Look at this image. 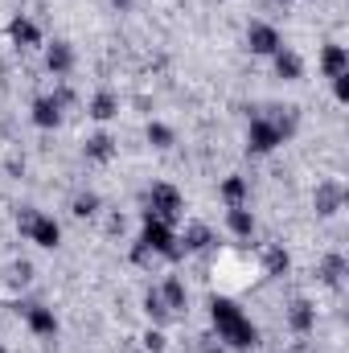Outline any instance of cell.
<instances>
[{
  "instance_id": "obj_1",
  "label": "cell",
  "mask_w": 349,
  "mask_h": 353,
  "mask_svg": "<svg viewBox=\"0 0 349 353\" xmlns=\"http://www.w3.org/2000/svg\"><path fill=\"white\" fill-rule=\"evenodd\" d=\"M210 321H214L218 341H226L230 350H255V345H259V329L251 325V316H247L235 300L214 296V300H210Z\"/></svg>"
},
{
  "instance_id": "obj_2",
  "label": "cell",
  "mask_w": 349,
  "mask_h": 353,
  "mask_svg": "<svg viewBox=\"0 0 349 353\" xmlns=\"http://www.w3.org/2000/svg\"><path fill=\"white\" fill-rule=\"evenodd\" d=\"M17 226H21V234H25L29 243H37V247H46V251H54V247L62 243V226H58V218L37 214L33 205H25V210L17 214Z\"/></svg>"
},
{
  "instance_id": "obj_3",
  "label": "cell",
  "mask_w": 349,
  "mask_h": 353,
  "mask_svg": "<svg viewBox=\"0 0 349 353\" xmlns=\"http://www.w3.org/2000/svg\"><path fill=\"white\" fill-rule=\"evenodd\" d=\"M136 247H144L148 255H165V259H181V247H177L173 239V226H165L161 218H152L148 210H144V234H140V243Z\"/></svg>"
},
{
  "instance_id": "obj_4",
  "label": "cell",
  "mask_w": 349,
  "mask_h": 353,
  "mask_svg": "<svg viewBox=\"0 0 349 353\" xmlns=\"http://www.w3.org/2000/svg\"><path fill=\"white\" fill-rule=\"evenodd\" d=\"M181 210H185V197L177 193L169 181H157V185L148 189V214L161 218L165 226H173L177 218H181Z\"/></svg>"
},
{
  "instance_id": "obj_5",
  "label": "cell",
  "mask_w": 349,
  "mask_h": 353,
  "mask_svg": "<svg viewBox=\"0 0 349 353\" xmlns=\"http://www.w3.org/2000/svg\"><path fill=\"white\" fill-rule=\"evenodd\" d=\"M279 144H283V136L275 132V123H271L267 115H255L251 128H247V148H251L255 157H267V152H275Z\"/></svg>"
},
{
  "instance_id": "obj_6",
  "label": "cell",
  "mask_w": 349,
  "mask_h": 353,
  "mask_svg": "<svg viewBox=\"0 0 349 353\" xmlns=\"http://www.w3.org/2000/svg\"><path fill=\"white\" fill-rule=\"evenodd\" d=\"M247 50H251V54H259V58H271L275 50H283V37H279V29H275V25L255 21V25L247 29Z\"/></svg>"
},
{
  "instance_id": "obj_7",
  "label": "cell",
  "mask_w": 349,
  "mask_h": 353,
  "mask_svg": "<svg viewBox=\"0 0 349 353\" xmlns=\"http://www.w3.org/2000/svg\"><path fill=\"white\" fill-rule=\"evenodd\" d=\"M312 201H317V214H321V218H333V214L346 205V185H341V181H321L317 193H312Z\"/></svg>"
},
{
  "instance_id": "obj_8",
  "label": "cell",
  "mask_w": 349,
  "mask_h": 353,
  "mask_svg": "<svg viewBox=\"0 0 349 353\" xmlns=\"http://www.w3.org/2000/svg\"><path fill=\"white\" fill-rule=\"evenodd\" d=\"M8 37H12V46H21V50H33V46H41V29H37V21H29L25 12L8 21Z\"/></svg>"
},
{
  "instance_id": "obj_9",
  "label": "cell",
  "mask_w": 349,
  "mask_h": 353,
  "mask_svg": "<svg viewBox=\"0 0 349 353\" xmlns=\"http://www.w3.org/2000/svg\"><path fill=\"white\" fill-rule=\"evenodd\" d=\"M46 70L58 74V79H66V74L74 70V50H70V41H54V46H46Z\"/></svg>"
},
{
  "instance_id": "obj_10",
  "label": "cell",
  "mask_w": 349,
  "mask_h": 353,
  "mask_svg": "<svg viewBox=\"0 0 349 353\" xmlns=\"http://www.w3.org/2000/svg\"><path fill=\"white\" fill-rule=\"evenodd\" d=\"M33 123L46 128V132L58 128V123H62V103H58L54 94H37V99H33Z\"/></svg>"
},
{
  "instance_id": "obj_11",
  "label": "cell",
  "mask_w": 349,
  "mask_h": 353,
  "mask_svg": "<svg viewBox=\"0 0 349 353\" xmlns=\"http://www.w3.org/2000/svg\"><path fill=\"white\" fill-rule=\"evenodd\" d=\"M271 62H275V74L283 79V83H296V79H304V62H300V54L296 50H275L271 54Z\"/></svg>"
},
{
  "instance_id": "obj_12",
  "label": "cell",
  "mask_w": 349,
  "mask_h": 353,
  "mask_svg": "<svg viewBox=\"0 0 349 353\" xmlns=\"http://www.w3.org/2000/svg\"><path fill=\"white\" fill-rule=\"evenodd\" d=\"M288 325H292V333H312L317 329V308L308 304V300H296L292 308H288Z\"/></svg>"
},
{
  "instance_id": "obj_13",
  "label": "cell",
  "mask_w": 349,
  "mask_h": 353,
  "mask_svg": "<svg viewBox=\"0 0 349 353\" xmlns=\"http://www.w3.org/2000/svg\"><path fill=\"white\" fill-rule=\"evenodd\" d=\"M83 157H87V161H94V165H107V161L115 157V140H111L107 132H94L87 144H83Z\"/></svg>"
},
{
  "instance_id": "obj_14",
  "label": "cell",
  "mask_w": 349,
  "mask_h": 353,
  "mask_svg": "<svg viewBox=\"0 0 349 353\" xmlns=\"http://www.w3.org/2000/svg\"><path fill=\"white\" fill-rule=\"evenodd\" d=\"M25 321H29V329H33L37 337H54V333H58V316H54V308L33 304V308L25 312Z\"/></svg>"
},
{
  "instance_id": "obj_15",
  "label": "cell",
  "mask_w": 349,
  "mask_h": 353,
  "mask_svg": "<svg viewBox=\"0 0 349 353\" xmlns=\"http://www.w3.org/2000/svg\"><path fill=\"white\" fill-rule=\"evenodd\" d=\"M346 70H349L346 46H325V54H321V74H325V79H337V74H346Z\"/></svg>"
},
{
  "instance_id": "obj_16",
  "label": "cell",
  "mask_w": 349,
  "mask_h": 353,
  "mask_svg": "<svg viewBox=\"0 0 349 353\" xmlns=\"http://www.w3.org/2000/svg\"><path fill=\"white\" fill-rule=\"evenodd\" d=\"M115 115H119V94H115V90H99V94L90 99V119L107 123V119H115Z\"/></svg>"
},
{
  "instance_id": "obj_17",
  "label": "cell",
  "mask_w": 349,
  "mask_h": 353,
  "mask_svg": "<svg viewBox=\"0 0 349 353\" xmlns=\"http://www.w3.org/2000/svg\"><path fill=\"white\" fill-rule=\"evenodd\" d=\"M226 226H230L239 239H251V234H255V214H251L247 205H230V210H226Z\"/></svg>"
},
{
  "instance_id": "obj_18",
  "label": "cell",
  "mask_w": 349,
  "mask_h": 353,
  "mask_svg": "<svg viewBox=\"0 0 349 353\" xmlns=\"http://www.w3.org/2000/svg\"><path fill=\"white\" fill-rule=\"evenodd\" d=\"M218 193H222V201H226V205H247V197H251V185H247L243 176H226V181L218 185Z\"/></svg>"
},
{
  "instance_id": "obj_19",
  "label": "cell",
  "mask_w": 349,
  "mask_h": 353,
  "mask_svg": "<svg viewBox=\"0 0 349 353\" xmlns=\"http://www.w3.org/2000/svg\"><path fill=\"white\" fill-rule=\"evenodd\" d=\"M161 300L169 304V312H181V308L189 304V292H185V283H181L177 275H169V279L161 283Z\"/></svg>"
},
{
  "instance_id": "obj_20",
  "label": "cell",
  "mask_w": 349,
  "mask_h": 353,
  "mask_svg": "<svg viewBox=\"0 0 349 353\" xmlns=\"http://www.w3.org/2000/svg\"><path fill=\"white\" fill-rule=\"evenodd\" d=\"M181 243H185V251H206V247L214 243V234H210V226H206V222H189Z\"/></svg>"
},
{
  "instance_id": "obj_21",
  "label": "cell",
  "mask_w": 349,
  "mask_h": 353,
  "mask_svg": "<svg viewBox=\"0 0 349 353\" xmlns=\"http://www.w3.org/2000/svg\"><path fill=\"white\" fill-rule=\"evenodd\" d=\"M321 279H325L329 288H341V279H346V255H341V251L325 255V263H321Z\"/></svg>"
},
{
  "instance_id": "obj_22",
  "label": "cell",
  "mask_w": 349,
  "mask_h": 353,
  "mask_svg": "<svg viewBox=\"0 0 349 353\" xmlns=\"http://www.w3.org/2000/svg\"><path fill=\"white\" fill-rule=\"evenodd\" d=\"M288 267H292V255L283 247H267L263 251V271L267 275H288Z\"/></svg>"
},
{
  "instance_id": "obj_23",
  "label": "cell",
  "mask_w": 349,
  "mask_h": 353,
  "mask_svg": "<svg viewBox=\"0 0 349 353\" xmlns=\"http://www.w3.org/2000/svg\"><path fill=\"white\" fill-rule=\"evenodd\" d=\"M144 136H148V144H152V148H173V140H177L173 128H169V123H157V119L144 128Z\"/></svg>"
},
{
  "instance_id": "obj_24",
  "label": "cell",
  "mask_w": 349,
  "mask_h": 353,
  "mask_svg": "<svg viewBox=\"0 0 349 353\" xmlns=\"http://www.w3.org/2000/svg\"><path fill=\"white\" fill-rule=\"evenodd\" d=\"M144 312H148L152 321H169V316H173V312H169V304L161 300V288H152V292L144 296Z\"/></svg>"
},
{
  "instance_id": "obj_25",
  "label": "cell",
  "mask_w": 349,
  "mask_h": 353,
  "mask_svg": "<svg viewBox=\"0 0 349 353\" xmlns=\"http://www.w3.org/2000/svg\"><path fill=\"white\" fill-rule=\"evenodd\" d=\"M99 205H103V201H99V193H79V197H74V205H70V210H74V218H94V214H99Z\"/></svg>"
},
{
  "instance_id": "obj_26",
  "label": "cell",
  "mask_w": 349,
  "mask_h": 353,
  "mask_svg": "<svg viewBox=\"0 0 349 353\" xmlns=\"http://www.w3.org/2000/svg\"><path fill=\"white\" fill-rule=\"evenodd\" d=\"M165 350H169V337L161 329H148L144 333V353H165Z\"/></svg>"
},
{
  "instance_id": "obj_27",
  "label": "cell",
  "mask_w": 349,
  "mask_h": 353,
  "mask_svg": "<svg viewBox=\"0 0 349 353\" xmlns=\"http://www.w3.org/2000/svg\"><path fill=\"white\" fill-rule=\"evenodd\" d=\"M333 94H337V103H349V70L333 79Z\"/></svg>"
},
{
  "instance_id": "obj_28",
  "label": "cell",
  "mask_w": 349,
  "mask_h": 353,
  "mask_svg": "<svg viewBox=\"0 0 349 353\" xmlns=\"http://www.w3.org/2000/svg\"><path fill=\"white\" fill-rule=\"evenodd\" d=\"M201 353H222V345H214V337H201Z\"/></svg>"
},
{
  "instance_id": "obj_29",
  "label": "cell",
  "mask_w": 349,
  "mask_h": 353,
  "mask_svg": "<svg viewBox=\"0 0 349 353\" xmlns=\"http://www.w3.org/2000/svg\"><path fill=\"white\" fill-rule=\"evenodd\" d=\"M111 4H115L119 12H128V8H132V0H111Z\"/></svg>"
},
{
  "instance_id": "obj_30",
  "label": "cell",
  "mask_w": 349,
  "mask_h": 353,
  "mask_svg": "<svg viewBox=\"0 0 349 353\" xmlns=\"http://www.w3.org/2000/svg\"><path fill=\"white\" fill-rule=\"evenodd\" d=\"M0 353H8V350H4V341H0Z\"/></svg>"
}]
</instances>
